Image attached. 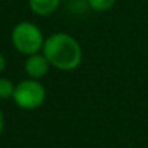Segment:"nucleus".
<instances>
[{"label":"nucleus","instance_id":"9","mask_svg":"<svg viewBox=\"0 0 148 148\" xmlns=\"http://www.w3.org/2000/svg\"><path fill=\"white\" fill-rule=\"evenodd\" d=\"M3 130H4V115H3V112L0 109V134L3 132Z\"/></svg>","mask_w":148,"mask_h":148},{"label":"nucleus","instance_id":"6","mask_svg":"<svg viewBox=\"0 0 148 148\" xmlns=\"http://www.w3.org/2000/svg\"><path fill=\"white\" fill-rule=\"evenodd\" d=\"M115 3L116 0H86V4L89 6V9L95 12H108L109 9L115 6Z\"/></svg>","mask_w":148,"mask_h":148},{"label":"nucleus","instance_id":"7","mask_svg":"<svg viewBox=\"0 0 148 148\" xmlns=\"http://www.w3.org/2000/svg\"><path fill=\"white\" fill-rule=\"evenodd\" d=\"M14 84L7 78H0V99H9L13 97Z\"/></svg>","mask_w":148,"mask_h":148},{"label":"nucleus","instance_id":"3","mask_svg":"<svg viewBox=\"0 0 148 148\" xmlns=\"http://www.w3.org/2000/svg\"><path fill=\"white\" fill-rule=\"evenodd\" d=\"M12 98L20 109L33 111L43 105L46 99V89L40 81L27 78L25 81H20L14 86Z\"/></svg>","mask_w":148,"mask_h":148},{"label":"nucleus","instance_id":"8","mask_svg":"<svg viewBox=\"0 0 148 148\" xmlns=\"http://www.w3.org/2000/svg\"><path fill=\"white\" fill-rule=\"evenodd\" d=\"M6 69V58L0 53V73Z\"/></svg>","mask_w":148,"mask_h":148},{"label":"nucleus","instance_id":"4","mask_svg":"<svg viewBox=\"0 0 148 148\" xmlns=\"http://www.w3.org/2000/svg\"><path fill=\"white\" fill-rule=\"evenodd\" d=\"M50 69L49 60L43 53H33L29 55L25 60V72L32 79H42Z\"/></svg>","mask_w":148,"mask_h":148},{"label":"nucleus","instance_id":"5","mask_svg":"<svg viewBox=\"0 0 148 148\" xmlns=\"http://www.w3.org/2000/svg\"><path fill=\"white\" fill-rule=\"evenodd\" d=\"M60 0H29V7L32 13L38 16H50L59 9Z\"/></svg>","mask_w":148,"mask_h":148},{"label":"nucleus","instance_id":"2","mask_svg":"<svg viewBox=\"0 0 148 148\" xmlns=\"http://www.w3.org/2000/svg\"><path fill=\"white\" fill-rule=\"evenodd\" d=\"M45 38L39 26L32 22H20L12 30V45L22 55H33L42 50Z\"/></svg>","mask_w":148,"mask_h":148},{"label":"nucleus","instance_id":"1","mask_svg":"<svg viewBox=\"0 0 148 148\" xmlns=\"http://www.w3.org/2000/svg\"><path fill=\"white\" fill-rule=\"evenodd\" d=\"M42 53L49 60L50 66L63 72L76 69L82 62V48L79 42L63 32L53 33L45 39Z\"/></svg>","mask_w":148,"mask_h":148}]
</instances>
